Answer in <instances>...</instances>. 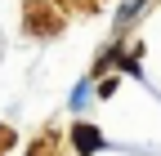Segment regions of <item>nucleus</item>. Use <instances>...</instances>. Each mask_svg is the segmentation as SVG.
Instances as JSON below:
<instances>
[{"label":"nucleus","instance_id":"1","mask_svg":"<svg viewBox=\"0 0 161 156\" xmlns=\"http://www.w3.org/2000/svg\"><path fill=\"white\" fill-rule=\"evenodd\" d=\"M76 147H80V152H94V147H98V129H94V125H76Z\"/></svg>","mask_w":161,"mask_h":156}]
</instances>
